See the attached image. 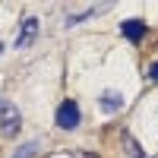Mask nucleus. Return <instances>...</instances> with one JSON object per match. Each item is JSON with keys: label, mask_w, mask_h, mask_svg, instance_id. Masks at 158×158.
Segmentation results:
<instances>
[{"label": "nucleus", "mask_w": 158, "mask_h": 158, "mask_svg": "<svg viewBox=\"0 0 158 158\" xmlns=\"http://www.w3.org/2000/svg\"><path fill=\"white\" fill-rule=\"evenodd\" d=\"M149 79H152V82H158V60L149 63Z\"/></svg>", "instance_id": "nucleus-7"}, {"label": "nucleus", "mask_w": 158, "mask_h": 158, "mask_svg": "<svg viewBox=\"0 0 158 158\" xmlns=\"http://www.w3.org/2000/svg\"><path fill=\"white\" fill-rule=\"evenodd\" d=\"M35 38H38V19H35V16H29V19L22 22L19 35H16V48H19V51H22V48H29Z\"/></svg>", "instance_id": "nucleus-5"}, {"label": "nucleus", "mask_w": 158, "mask_h": 158, "mask_svg": "<svg viewBox=\"0 0 158 158\" xmlns=\"http://www.w3.org/2000/svg\"><path fill=\"white\" fill-rule=\"evenodd\" d=\"M146 32H149V25L142 22V19H127V22H120V35L127 38V41H142L146 38Z\"/></svg>", "instance_id": "nucleus-3"}, {"label": "nucleus", "mask_w": 158, "mask_h": 158, "mask_svg": "<svg viewBox=\"0 0 158 158\" xmlns=\"http://www.w3.org/2000/svg\"><path fill=\"white\" fill-rule=\"evenodd\" d=\"M123 104H127V98L120 95V92H111V89H108V92H101V95H98V108H101L104 114H117Z\"/></svg>", "instance_id": "nucleus-4"}, {"label": "nucleus", "mask_w": 158, "mask_h": 158, "mask_svg": "<svg viewBox=\"0 0 158 158\" xmlns=\"http://www.w3.org/2000/svg\"><path fill=\"white\" fill-rule=\"evenodd\" d=\"M54 120H57L60 130H76L79 120H82V114H79V104H76L73 98L60 101V108H57V114H54Z\"/></svg>", "instance_id": "nucleus-2"}, {"label": "nucleus", "mask_w": 158, "mask_h": 158, "mask_svg": "<svg viewBox=\"0 0 158 158\" xmlns=\"http://www.w3.org/2000/svg\"><path fill=\"white\" fill-rule=\"evenodd\" d=\"M0 54H3V41H0Z\"/></svg>", "instance_id": "nucleus-8"}, {"label": "nucleus", "mask_w": 158, "mask_h": 158, "mask_svg": "<svg viewBox=\"0 0 158 158\" xmlns=\"http://www.w3.org/2000/svg\"><path fill=\"white\" fill-rule=\"evenodd\" d=\"M35 149H38L35 142H29V146H22V149H19L16 155H13V158H32V155H35Z\"/></svg>", "instance_id": "nucleus-6"}, {"label": "nucleus", "mask_w": 158, "mask_h": 158, "mask_svg": "<svg viewBox=\"0 0 158 158\" xmlns=\"http://www.w3.org/2000/svg\"><path fill=\"white\" fill-rule=\"evenodd\" d=\"M22 127V114L13 101L0 98V136H16Z\"/></svg>", "instance_id": "nucleus-1"}]
</instances>
